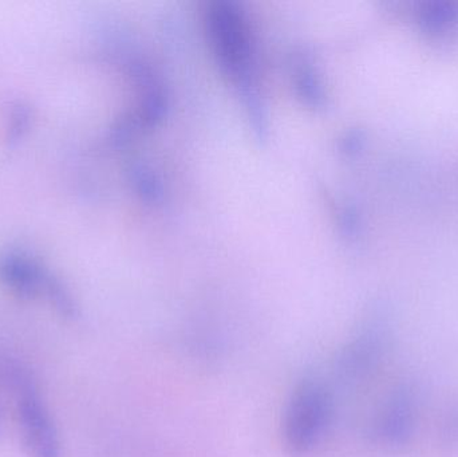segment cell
Segmentation results:
<instances>
[{
	"label": "cell",
	"mask_w": 458,
	"mask_h": 457,
	"mask_svg": "<svg viewBox=\"0 0 458 457\" xmlns=\"http://www.w3.org/2000/svg\"><path fill=\"white\" fill-rule=\"evenodd\" d=\"M0 384L13 397L29 456L62 457L55 424L29 368L8 354H0Z\"/></svg>",
	"instance_id": "cell-1"
},
{
	"label": "cell",
	"mask_w": 458,
	"mask_h": 457,
	"mask_svg": "<svg viewBox=\"0 0 458 457\" xmlns=\"http://www.w3.org/2000/svg\"><path fill=\"white\" fill-rule=\"evenodd\" d=\"M43 297L48 300L54 310L66 319H74L78 316V306L66 284L50 274L46 282Z\"/></svg>",
	"instance_id": "cell-5"
},
{
	"label": "cell",
	"mask_w": 458,
	"mask_h": 457,
	"mask_svg": "<svg viewBox=\"0 0 458 457\" xmlns=\"http://www.w3.org/2000/svg\"><path fill=\"white\" fill-rule=\"evenodd\" d=\"M0 388H3L2 384H0ZM5 410L4 405H3L2 399H0V435H2L3 428H4V419H5Z\"/></svg>",
	"instance_id": "cell-7"
},
{
	"label": "cell",
	"mask_w": 458,
	"mask_h": 457,
	"mask_svg": "<svg viewBox=\"0 0 458 457\" xmlns=\"http://www.w3.org/2000/svg\"><path fill=\"white\" fill-rule=\"evenodd\" d=\"M333 396L318 377H304L288 397L283 413V442L288 453L301 456L322 442L333 419Z\"/></svg>",
	"instance_id": "cell-2"
},
{
	"label": "cell",
	"mask_w": 458,
	"mask_h": 457,
	"mask_svg": "<svg viewBox=\"0 0 458 457\" xmlns=\"http://www.w3.org/2000/svg\"><path fill=\"white\" fill-rule=\"evenodd\" d=\"M32 113L29 105L19 102L11 110L10 120H8L7 141L10 145L18 144L24 139L31 125Z\"/></svg>",
	"instance_id": "cell-6"
},
{
	"label": "cell",
	"mask_w": 458,
	"mask_h": 457,
	"mask_svg": "<svg viewBox=\"0 0 458 457\" xmlns=\"http://www.w3.org/2000/svg\"><path fill=\"white\" fill-rule=\"evenodd\" d=\"M48 275L39 262L24 252L0 254V284L21 300L42 297Z\"/></svg>",
	"instance_id": "cell-4"
},
{
	"label": "cell",
	"mask_w": 458,
	"mask_h": 457,
	"mask_svg": "<svg viewBox=\"0 0 458 457\" xmlns=\"http://www.w3.org/2000/svg\"><path fill=\"white\" fill-rule=\"evenodd\" d=\"M208 18L212 40L223 66L233 77L247 74L250 40L239 10L227 2H219L212 5Z\"/></svg>",
	"instance_id": "cell-3"
}]
</instances>
